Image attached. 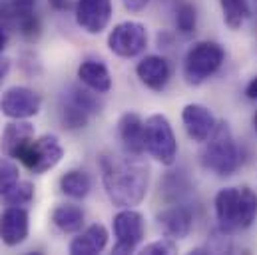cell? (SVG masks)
<instances>
[{
    "label": "cell",
    "mask_w": 257,
    "mask_h": 255,
    "mask_svg": "<svg viewBox=\"0 0 257 255\" xmlns=\"http://www.w3.org/2000/svg\"><path fill=\"white\" fill-rule=\"evenodd\" d=\"M102 186L110 201L118 207H136L144 201L150 188V166L142 156L102 152L98 156Z\"/></svg>",
    "instance_id": "1"
},
{
    "label": "cell",
    "mask_w": 257,
    "mask_h": 255,
    "mask_svg": "<svg viewBox=\"0 0 257 255\" xmlns=\"http://www.w3.org/2000/svg\"><path fill=\"white\" fill-rule=\"evenodd\" d=\"M215 221L223 235H235L253 225L257 217V193L249 186H229L215 193Z\"/></svg>",
    "instance_id": "2"
},
{
    "label": "cell",
    "mask_w": 257,
    "mask_h": 255,
    "mask_svg": "<svg viewBox=\"0 0 257 255\" xmlns=\"http://www.w3.org/2000/svg\"><path fill=\"white\" fill-rule=\"evenodd\" d=\"M205 148L201 152L203 170L215 174L217 178H229L237 172L241 164V154L235 144L233 132L225 120L217 122L213 134L203 142Z\"/></svg>",
    "instance_id": "3"
},
{
    "label": "cell",
    "mask_w": 257,
    "mask_h": 255,
    "mask_svg": "<svg viewBox=\"0 0 257 255\" xmlns=\"http://www.w3.org/2000/svg\"><path fill=\"white\" fill-rule=\"evenodd\" d=\"M225 60V50L221 44L213 40L195 42L184 56V80L188 86H201L211 76L217 74L221 64Z\"/></svg>",
    "instance_id": "4"
},
{
    "label": "cell",
    "mask_w": 257,
    "mask_h": 255,
    "mask_svg": "<svg viewBox=\"0 0 257 255\" xmlns=\"http://www.w3.org/2000/svg\"><path fill=\"white\" fill-rule=\"evenodd\" d=\"M146 152L162 166H174L178 160V140L174 128L164 114H152L144 122Z\"/></svg>",
    "instance_id": "5"
},
{
    "label": "cell",
    "mask_w": 257,
    "mask_h": 255,
    "mask_svg": "<svg viewBox=\"0 0 257 255\" xmlns=\"http://www.w3.org/2000/svg\"><path fill=\"white\" fill-rule=\"evenodd\" d=\"M62 158H64V148H62L58 136L44 134V136L34 138L24 148V152L18 158V162L26 170H30L32 174L42 176V174L54 170L62 162Z\"/></svg>",
    "instance_id": "6"
},
{
    "label": "cell",
    "mask_w": 257,
    "mask_h": 255,
    "mask_svg": "<svg viewBox=\"0 0 257 255\" xmlns=\"http://www.w3.org/2000/svg\"><path fill=\"white\" fill-rule=\"evenodd\" d=\"M108 48L118 58H138L148 48V28L136 20L116 24L108 34Z\"/></svg>",
    "instance_id": "7"
},
{
    "label": "cell",
    "mask_w": 257,
    "mask_h": 255,
    "mask_svg": "<svg viewBox=\"0 0 257 255\" xmlns=\"http://www.w3.org/2000/svg\"><path fill=\"white\" fill-rule=\"evenodd\" d=\"M112 227L116 237L112 251L118 255L134 253L146 237V219L134 207H120L112 219Z\"/></svg>",
    "instance_id": "8"
},
{
    "label": "cell",
    "mask_w": 257,
    "mask_h": 255,
    "mask_svg": "<svg viewBox=\"0 0 257 255\" xmlns=\"http://www.w3.org/2000/svg\"><path fill=\"white\" fill-rule=\"evenodd\" d=\"M42 96L28 86H12L0 98V112L10 120H30L40 114Z\"/></svg>",
    "instance_id": "9"
},
{
    "label": "cell",
    "mask_w": 257,
    "mask_h": 255,
    "mask_svg": "<svg viewBox=\"0 0 257 255\" xmlns=\"http://www.w3.org/2000/svg\"><path fill=\"white\" fill-rule=\"evenodd\" d=\"M112 12V0H78L74 8V18L86 34L98 36L110 26Z\"/></svg>",
    "instance_id": "10"
},
{
    "label": "cell",
    "mask_w": 257,
    "mask_h": 255,
    "mask_svg": "<svg viewBox=\"0 0 257 255\" xmlns=\"http://www.w3.org/2000/svg\"><path fill=\"white\" fill-rule=\"evenodd\" d=\"M30 233V213L26 207L8 205L0 213V241L6 247H18L28 239Z\"/></svg>",
    "instance_id": "11"
},
{
    "label": "cell",
    "mask_w": 257,
    "mask_h": 255,
    "mask_svg": "<svg viewBox=\"0 0 257 255\" xmlns=\"http://www.w3.org/2000/svg\"><path fill=\"white\" fill-rule=\"evenodd\" d=\"M156 221H158L160 231L166 237L180 241V239H186L190 235L193 225V215L190 207H186L182 203H172V205L164 207L162 211H158Z\"/></svg>",
    "instance_id": "12"
},
{
    "label": "cell",
    "mask_w": 257,
    "mask_h": 255,
    "mask_svg": "<svg viewBox=\"0 0 257 255\" xmlns=\"http://www.w3.org/2000/svg\"><path fill=\"white\" fill-rule=\"evenodd\" d=\"M182 122L188 132V136L193 142L203 144L217 126L215 116L211 114V110L203 104H186L182 110Z\"/></svg>",
    "instance_id": "13"
},
{
    "label": "cell",
    "mask_w": 257,
    "mask_h": 255,
    "mask_svg": "<svg viewBox=\"0 0 257 255\" xmlns=\"http://www.w3.org/2000/svg\"><path fill=\"white\" fill-rule=\"evenodd\" d=\"M136 76L148 90L162 92L172 78V66L164 56L150 54L136 64Z\"/></svg>",
    "instance_id": "14"
},
{
    "label": "cell",
    "mask_w": 257,
    "mask_h": 255,
    "mask_svg": "<svg viewBox=\"0 0 257 255\" xmlns=\"http://www.w3.org/2000/svg\"><path fill=\"white\" fill-rule=\"evenodd\" d=\"M34 138H36V132H34V126L28 120H12L2 130L0 150H2L4 156L12 158V160H18L20 154L24 152V148Z\"/></svg>",
    "instance_id": "15"
},
{
    "label": "cell",
    "mask_w": 257,
    "mask_h": 255,
    "mask_svg": "<svg viewBox=\"0 0 257 255\" xmlns=\"http://www.w3.org/2000/svg\"><path fill=\"white\" fill-rule=\"evenodd\" d=\"M118 138L126 154L142 156L146 152L144 146V120L136 112H126L118 120Z\"/></svg>",
    "instance_id": "16"
},
{
    "label": "cell",
    "mask_w": 257,
    "mask_h": 255,
    "mask_svg": "<svg viewBox=\"0 0 257 255\" xmlns=\"http://www.w3.org/2000/svg\"><path fill=\"white\" fill-rule=\"evenodd\" d=\"M108 229L102 223H92L84 231H80L68 245V251L72 255H96L102 253L108 245Z\"/></svg>",
    "instance_id": "17"
},
{
    "label": "cell",
    "mask_w": 257,
    "mask_h": 255,
    "mask_svg": "<svg viewBox=\"0 0 257 255\" xmlns=\"http://www.w3.org/2000/svg\"><path fill=\"white\" fill-rule=\"evenodd\" d=\"M78 80L98 94H108L112 90V74L102 60H84L78 66Z\"/></svg>",
    "instance_id": "18"
},
{
    "label": "cell",
    "mask_w": 257,
    "mask_h": 255,
    "mask_svg": "<svg viewBox=\"0 0 257 255\" xmlns=\"http://www.w3.org/2000/svg\"><path fill=\"white\" fill-rule=\"evenodd\" d=\"M52 223L62 231V233H78L84 227L86 221V213L80 205L76 203H58L52 209L50 215Z\"/></svg>",
    "instance_id": "19"
},
{
    "label": "cell",
    "mask_w": 257,
    "mask_h": 255,
    "mask_svg": "<svg viewBox=\"0 0 257 255\" xmlns=\"http://www.w3.org/2000/svg\"><path fill=\"white\" fill-rule=\"evenodd\" d=\"M58 186L60 191L70 199H84L92 191V178L84 170H68L66 174H62Z\"/></svg>",
    "instance_id": "20"
},
{
    "label": "cell",
    "mask_w": 257,
    "mask_h": 255,
    "mask_svg": "<svg viewBox=\"0 0 257 255\" xmlns=\"http://www.w3.org/2000/svg\"><path fill=\"white\" fill-rule=\"evenodd\" d=\"M219 6L223 12V22L229 30H239L251 14L249 0H219Z\"/></svg>",
    "instance_id": "21"
},
{
    "label": "cell",
    "mask_w": 257,
    "mask_h": 255,
    "mask_svg": "<svg viewBox=\"0 0 257 255\" xmlns=\"http://www.w3.org/2000/svg\"><path fill=\"white\" fill-rule=\"evenodd\" d=\"M66 98H70L74 104H78V106H80L82 110H86L90 116L100 114L102 108H104L102 100L98 98V92L90 90L88 86H86V88H82V86H72V88L68 90Z\"/></svg>",
    "instance_id": "22"
},
{
    "label": "cell",
    "mask_w": 257,
    "mask_h": 255,
    "mask_svg": "<svg viewBox=\"0 0 257 255\" xmlns=\"http://www.w3.org/2000/svg\"><path fill=\"white\" fill-rule=\"evenodd\" d=\"M90 114L86 110H82L78 104H74L70 98H64L62 106H60V122H62V128L66 130H82V128L88 126L90 122Z\"/></svg>",
    "instance_id": "23"
},
{
    "label": "cell",
    "mask_w": 257,
    "mask_h": 255,
    "mask_svg": "<svg viewBox=\"0 0 257 255\" xmlns=\"http://www.w3.org/2000/svg\"><path fill=\"white\" fill-rule=\"evenodd\" d=\"M36 8V0H0V18L6 22H20Z\"/></svg>",
    "instance_id": "24"
},
{
    "label": "cell",
    "mask_w": 257,
    "mask_h": 255,
    "mask_svg": "<svg viewBox=\"0 0 257 255\" xmlns=\"http://www.w3.org/2000/svg\"><path fill=\"white\" fill-rule=\"evenodd\" d=\"M197 28V8L192 2H182L176 10V30L182 36H192Z\"/></svg>",
    "instance_id": "25"
},
{
    "label": "cell",
    "mask_w": 257,
    "mask_h": 255,
    "mask_svg": "<svg viewBox=\"0 0 257 255\" xmlns=\"http://www.w3.org/2000/svg\"><path fill=\"white\" fill-rule=\"evenodd\" d=\"M2 199H4L6 205H20V207H24V205L32 203V199H34V184L20 180V182H16L10 190L2 195Z\"/></svg>",
    "instance_id": "26"
},
{
    "label": "cell",
    "mask_w": 257,
    "mask_h": 255,
    "mask_svg": "<svg viewBox=\"0 0 257 255\" xmlns=\"http://www.w3.org/2000/svg\"><path fill=\"white\" fill-rule=\"evenodd\" d=\"M16 182H20V170L12 162V158H0V197L10 190Z\"/></svg>",
    "instance_id": "27"
},
{
    "label": "cell",
    "mask_w": 257,
    "mask_h": 255,
    "mask_svg": "<svg viewBox=\"0 0 257 255\" xmlns=\"http://www.w3.org/2000/svg\"><path fill=\"white\" fill-rule=\"evenodd\" d=\"M16 28L22 34V38H26L28 42L38 40L40 38V32H42V24H40V18L36 16V12H32L26 18H22L20 22H16Z\"/></svg>",
    "instance_id": "28"
},
{
    "label": "cell",
    "mask_w": 257,
    "mask_h": 255,
    "mask_svg": "<svg viewBox=\"0 0 257 255\" xmlns=\"http://www.w3.org/2000/svg\"><path fill=\"white\" fill-rule=\"evenodd\" d=\"M140 253L144 255H158V253H164V255H172V253H178V241L170 239V237H162V239H156L148 245H144L140 249Z\"/></svg>",
    "instance_id": "29"
},
{
    "label": "cell",
    "mask_w": 257,
    "mask_h": 255,
    "mask_svg": "<svg viewBox=\"0 0 257 255\" xmlns=\"http://www.w3.org/2000/svg\"><path fill=\"white\" fill-rule=\"evenodd\" d=\"M122 2H124L126 10H130V12H142L150 4V0H122Z\"/></svg>",
    "instance_id": "30"
},
{
    "label": "cell",
    "mask_w": 257,
    "mask_h": 255,
    "mask_svg": "<svg viewBox=\"0 0 257 255\" xmlns=\"http://www.w3.org/2000/svg\"><path fill=\"white\" fill-rule=\"evenodd\" d=\"M245 96H247L249 100H257V76H253V78L249 80V84L245 86Z\"/></svg>",
    "instance_id": "31"
},
{
    "label": "cell",
    "mask_w": 257,
    "mask_h": 255,
    "mask_svg": "<svg viewBox=\"0 0 257 255\" xmlns=\"http://www.w3.org/2000/svg\"><path fill=\"white\" fill-rule=\"evenodd\" d=\"M8 72H10V58L0 56V86H2V82H4V78H6Z\"/></svg>",
    "instance_id": "32"
},
{
    "label": "cell",
    "mask_w": 257,
    "mask_h": 255,
    "mask_svg": "<svg viewBox=\"0 0 257 255\" xmlns=\"http://www.w3.org/2000/svg\"><path fill=\"white\" fill-rule=\"evenodd\" d=\"M6 44H8V32H6V28L0 24V56H2V52L6 50Z\"/></svg>",
    "instance_id": "33"
},
{
    "label": "cell",
    "mask_w": 257,
    "mask_h": 255,
    "mask_svg": "<svg viewBox=\"0 0 257 255\" xmlns=\"http://www.w3.org/2000/svg\"><path fill=\"white\" fill-rule=\"evenodd\" d=\"M48 2H50V6H52V8H56V10H64L70 0H48Z\"/></svg>",
    "instance_id": "34"
},
{
    "label": "cell",
    "mask_w": 257,
    "mask_h": 255,
    "mask_svg": "<svg viewBox=\"0 0 257 255\" xmlns=\"http://www.w3.org/2000/svg\"><path fill=\"white\" fill-rule=\"evenodd\" d=\"M251 122H253V130H255V134H257V112L253 114V120H251Z\"/></svg>",
    "instance_id": "35"
}]
</instances>
